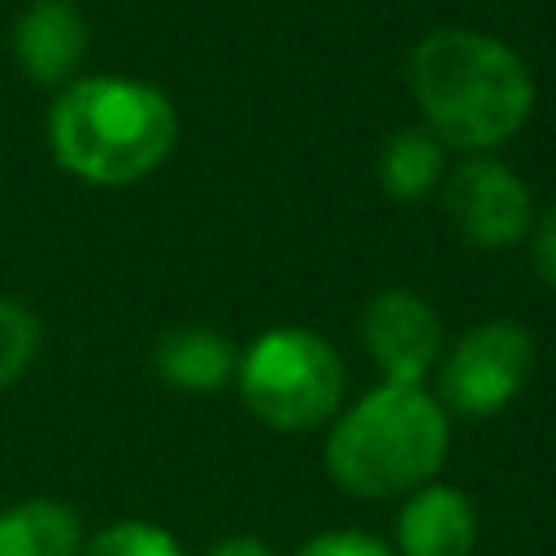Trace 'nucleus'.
<instances>
[{"label":"nucleus","mask_w":556,"mask_h":556,"mask_svg":"<svg viewBox=\"0 0 556 556\" xmlns=\"http://www.w3.org/2000/svg\"><path fill=\"white\" fill-rule=\"evenodd\" d=\"M408 96L447 152H500L513 143L539 100L534 74L513 43L473 26L426 30L404 61Z\"/></svg>","instance_id":"nucleus-1"},{"label":"nucleus","mask_w":556,"mask_h":556,"mask_svg":"<svg viewBox=\"0 0 556 556\" xmlns=\"http://www.w3.org/2000/svg\"><path fill=\"white\" fill-rule=\"evenodd\" d=\"M178 143L165 87L135 74H78L48 104V152L87 187H135Z\"/></svg>","instance_id":"nucleus-2"},{"label":"nucleus","mask_w":556,"mask_h":556,"mask_svg":"<svg viewBox=\"0 0 556 556\" xmlns=\"http://www.w3.org/2000/svg\"><path fill=\"white\" fill-rule=\"evenodd\" d=\"M452 452V417L430 387L374 382L326 426V478L356 500H404L434 482Z\"/></svg>","instance_id":"nucleus-3"},{"label":"nucleus","mask_w":556,"mask_h":556,"mask_svg":"<svg viewBox=\"0 0 556 556\" xmlns=\"http://www.w3.org/2000/svg\"><path fill=\"white\" fill-rule=\"evenodd\" d=\"M235 391L265 430L313 434L339 417L348 369L326 334L308 326H269L239 352Z\"/></svg>","instance_id":"nucleus-4"},{"label":"nucleus","mask_w":556,"mask_h":556,"mask_svg":"<svg viewBox=\"0 0 556 556\" xmlns=\"http://www.w3.org/2000/svg\"><path fill=\"white\" fill-rule=\"evenodd\" d=\"M534 374V334L513 317H486L460 330L434 365V400L447 417H495L504 413Z\"/></svg>","instance_id":"nucleus-5"},{"label":"nucleus","mask_w":556,"mask_h":556,"mask_svg":"<svg viewBox=\"0 0 556 556\" xmlns=\"http://www.w3.org/2000/svg\"><path fill=\"white\" fill-rule=\"evenodd\" d=\"M439 195L452 230L482 252L526 243L534 226V195L526 178L495 152L456 156L439 182Z\"/></svg>","instance_id":"nucleus-6"},{"label":"nucleus","mask_w":556,"mask_h":556,"mask_svg":"<svg viewBox=\"0 0 556 556\" xmlns=\"http://www.w3.org/2000/svg\"><path fill=\"white\" fill-rule=\"evenodd\" d=\"M361 343L378 369V382L430 387L443 356V321L421 291L382 287L361 313Z\"/></svg>","instance_id":"nucleus-7"},{"label":"nucleus","mask_w":556,"mask_h":556,"mask_svg":"<svg viewBox=\"0 0 556 556\" xmlns=\"http://www.w3.org/2000/svg\"><path fill=\"white\" fill-rule=\"evenodd\" d=\"M87 43H91V26L74 0H30L9 30L13 65L22 70V78L48 91H61L65 83L78 78Z\"/></svg>","instance_id":"nucleus-8"},{"label":"nucleus","mask_w":556,"mask_h":556,"mask_svg":"<svg viewBox=\"0 0 556 556\" xmlns=\"http://www.w3.org/2000/svg\"><path fill=\"white\" fill-rule=\"evenodd\" d=\"M478 513L473 500L452 482H426L400 500L395 513V556H473Z\"/></svg>","instance_id":"nucleus-9"},{"label":"nucleus","mask_w":556,"mask_h":556,"mask_svg":"<svg viewBox=\"0 0 556 556\" xmlns=\"http://www.w3.org/2000/svg\"><path fill=\"white\" fill-rule=\"evenodd\" d=\"M235 365H239L235 343L204 321L169 326V330H161V339L152 348V374L165 387L187 391V395L222 391L226 382H235Z\"/></svg>","instance_id":"nucleus-10"},{"label":"nucleus","mask_w":556,"mask_h":556,"mask_svg":"<svg viewBox=\"0 0 556 556\" xmlns=\"http://www.w3.org/2000/svg\"><path fill=\"white\" fill-rule=\"evenodd\" d=\"M83 543V517L65 500L30 495L0 508V556H78Z\"/></svg>","instance_id":"nucleus-11"},{"label":"nucleus","mask_w":556,"mask_h":556,"mask_svg":"<svg viewBox=\"0 0 556 556\" xmlns=\"http://www.w3.org/2000/svg\"><path fill=\"white\" fill-rule=\"evenodd\" d=\"M443 174H447V148L421 126L395 130L378 152V187L400 204H417L430 191H439Z\"/></svg>","instance_id":"nucleus-12"},{"label":"nucleus","mask_w":556,"mask_h":556,"mask_svg":"<svg viewBox=\"0 0 556 556\" xmlns=\"http://www.w3.org/2000/svg\"><path fill=\"white\" fill-rule=\"evenodd\" d=\"M43 348V321L30 304L0 295V391L22 382Z\"/></svg>","instance_id":"nucleus-13"},{"label":"nucleus","mask_w":556,"mask_h":556,"mask_svg":"<svg viewBox=\"0 0 556 556\" xmlns=\"http://www.w3.org/2000/svg\"><path fill=\"white\" fill-rule=\"evenodd\" d=\"M78 556H187L178 534L143 521V517H126V521H109L96 534H87Z\"/></svg>","instance_id":"nucleus-14"},{"label":"nucleus","mask_w":556,"mask_h":556,"mask_svg":"<svg viewBox=\"0 0 556 556\" xmlns=\"http://www.w3.org/2000/svg\"><path fill=\"white\" fill-rule=\"evenodd\" d=\"M295 556H395L391 539H378L369 530H352V526H339V530H317L308 534Z\"/></svg>","instance_id":"nucleus-15"},{"label":"nucleus","mask_w":556,"mask_h":556,"mask_svg":"<svg viewBox=\"0 0 556 556\" xmlns=\"http://www.w3.org/2000/svg\"><path fill=\"white\" fill-rule=\"evenodd\" d=\"M526 243H530V265H534V274L556 291V200L534 217Z\"/></svg>","instance_id":"nucleus-16"},{"label":"nucleus","mask_w":556,"mask_h":556,"mask_svg":"<svg viewBox=\"0 0 556 556\" xmlns=\"http://www.w3.org/2000/svg\"><path fill=\"white\" fill-rule=\"evenodd\" d=\"M204 556H278L269 543H261L256 534H230V539H217Z\"/></svg>","instance_id":"nucleus-17"}]
</instances>
